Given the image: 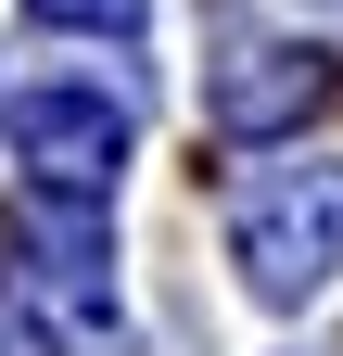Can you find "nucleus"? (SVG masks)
I'll return each instance as SVG.
<instances>
[{
    "instance_id": "f257e3e1",
    "label": "nucleus",
    "mask_w": 343,
    "mask_h": 356,
    "mask_svg": "<svg viewBox=\"0 0 343 356\" xmlns=\"http://www.w3.org/2000/svg\"><path fill=\"white\" fill-rule=\"evenodd\" d=\"M229 254L267 305H306L343 267V165H267L229 191Z\"/></svg>"
},
{
    "instance_id": "f03ea898",
    "label": "nucleus",
    "mask_w": 343,
    "mask_h": 356,
    "mask_svg": "<svg viewBox=\"0 0 343 356\" xmlns=\"http://www.w3.org/2000/svg\"><path fill=\"white\" fill-rule=\"evenodd\" d=\"M203 51H217L203 64V127L217 140H280V127H306L331 102V64L254 13H203Z\"/></svg>"
},
{
    "instance_id": "7ed1b4c3",
    "label": "nucleus",
    "mask_w": 343,
    "mask_h": 356,
    "mask_svg": "<svg viewBox=\"0 0 343 356\" xmlns=\"http://www.w3.org/2000/svg\"><path fill=\"white\" fill-rule=\"evenodd\" d=\"M13 153L38 165V191H115V165H127V115H102V89H13Z\"/></svg>"
},
{
    "instance_id": "20e7f679",
    "label": "nucleus",
    "mask_w": 343,
    "mask_h": 356,
    "mask_svg": "<svg viewBox=\"0 0 343 356\" xmlns=\"http://www.w3.org/2000/svg\"><path fill=\"white\" fill-rule=\"evenodd\" d=\"M13 254H26V280L51 293L64 318H102L115 305V229H102L90 191H26L13 204Z\"/></svg>"
},
{
    "instance_id": "39448f33",
    "label": "nucleus",
    "mask_w": 343,
    "mask_h": 356,
    "mask_svg": "<svg viewBox=\"0 0 343 356\" xmlns=\"http://www.w3.org/2000/svg\"><path fill=\"white\" fill-rule=\"evenodd\" d=\"M38 26H76V38H140V0H26Z\"/></svg>"
},
{
    "instance_id": "423d86ee",
    "label": "nucleus",
    "mask_w": 343,
    "mask_h": 356,
    "mask_svg": "<svg viewBox=\"0 0 343 356\" xmlns=\"http://www.w3.org/2000/svg\"><path fill=\"white\" fill-rule=\"evenodd\" d=\"M0 356H38V343H26V318H13V305H0Z\"/></svg>"
},
{
    "instance_id": "0eeeda50",
    "label": "nucleus",
    "mask_w": 343,
    "mask_h": 356,
    "mask_svg": "<svg viewBox=\"0 0 343 356\" xmlns=\"http://www.w3.org/2000/svg\"><path fill=\"white\" fill-rule=\"evenodd\" d=\"M331 13H343V0H331Z\"/></svg>"
}]
</instances>
